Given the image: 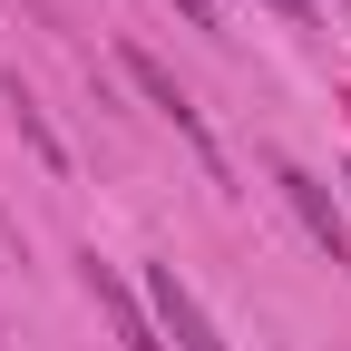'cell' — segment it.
Listing matches in <instances>:
<instances>
[{
  "label": "cell",
  "instance_id": "obj_1",
  "mask_svg": "<svg viewBox=\"0 0 351 351\" xmlns=\"http://www.w3.org/2000/svg\"><path fill=\"white\" fill-rule=\"evenodd\" d=\"M117 69H127V88H137V98H147V108H156V117L176 127V137H186V147H195V156H205L215 176H225V147H215V127H205V108L186 98V88H176V69H166V59H147L137 39H127V49H117Z\"/></svg>",
  "mask_w": 351,
  "mask_h": 351
},
{
  "label": "cell",
  "instance_id": "obj_7",
  "mask_svg": "<svg viewBox=\"0 0 351 351\" xmlns=\"http://www.w3.org/2000/svg\"><path fill=\"white\" fill-rule=\"evenodd\" d=\"M274 10H283V20H313V0H274Z\"/></svg>",
  "mask_w": 351,
  "mask_h": 351
},
{
  "label": "cell",
  "instance_id": "obj_8",
  "mask_svg": "<svg viewBox=\"0 0 351 351\" xmlns=\"http://www.w3.org/2000/svg\"><path fill=\"white\" fill-rule=\"evenodd\" d=\"M341 186H351V176H341Z\"/></svg>",
  "mask_w": 351,
  "mask_h": 351
},
{
  "label": "cell",
  "instance_id": "obj_6",
  "mask_svg": "<svg viewBox=\"0 0 351 351\" xmlns=\"http://www.w3.org/2000/svg\"><path fill=\"white\" fill-rule=\"evenodd\" d=\"M176 10H186V29H205V39H225V10H215V0H176Z\"/></svg>",
  "mask_w": 351,
  "mask_h": 351
},
{
  "label": "cell",
  "instance_id": "obj_5",
  "mask_svg": "<svg viewBox=\"0 0 351 351\" xmlns=\"http://www.w3.org/2000/svg\"><path fill=\"white\" fill-rule=\"evenodd\" d=\"M0 108H10V127H20V137H29V156H39V166H69V147H59V127H49V117H39V98H29V88H20V78H0Z\"/></svg>",
  "mask_w": 351,
  "mask_h": 351
},
{
  "label": "cell",
  "instance_id": "obj_3",
  "mask_svg": "<svg viewBox=\"0 0 351 351\" xmlns=\"http://www.w3.org/2000/svg\"><path fill=\"white\" fill-rule=\"evenodd\" d=\"M263 176H274V195L302 215V234L322 244V263H351V225H341V205H332V186H322V176H302L293 156H263Z\"/></svg>",
  "mask_w": 351,
  "mask_h": 351
},
{
  "label": "cell",
  "instance_id": "obj_4",
  "mask_svg": "<svg viewBox=\"0 0 351 351\" xmlns=\"http://www.w3.org/2000/svg\"><path fill=\"white\" fill-rule=\"evenodd\" d=\"M78 283H88V302H98V313H108L117 351H166V332H156V313H147V293H127V274H117V263H98V254H78Z\"/></svg>",
  "mask_w": 351,
  "mask_h": 351
},
{
  "label": "cell",
  "instance_id": "obj_2",
  "mask_svg": "<svg viewBox=\"0 0 351 351\" xmlns=\"http://www.w3.org/2000/svg\"><path fill=\"white\" fill-rule=\"evenodd\" d=\"M147 313H156V332H166L176 351H234L225 332H215V313L195 302V283L176 274V263H147Z\"/></svg>",
  "mask_w": 351,
  "mask_h": 351
}]
</instances>
